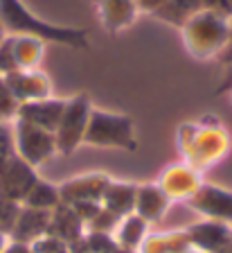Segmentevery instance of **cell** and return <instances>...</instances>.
Wrapping results in <instances>:
<instances>
[{"instance_id": "cell-1", "label": "cell", "mask_w": 232, "mask_h": 253, "mask_svg": "<svg viewBox=\"0 0 232 253\" xmlns=\"http://www.w3.org/2000/svg\"><path fill=\"white\" fill-rule=\"evenodd\" d=\"M0 23L7 34L36 37L41 41L64 43L70 47H88V32L77 27H61L38 18L21 0H0Z\"/></svg>"}, {"instance_id": "cell-2", "label": "cell", "mask_w": 232, "mask_h": 253, "mask_svg": "<svg viewBox=\"0 0 232 253\" xmlns=\"http://www.w3.org/2000/svg\"><path fill=\"white\" fill-rule=\"evenodd\" d=\"M183 41L187 52L194 59H212L219 57L228 41L230 18L216 14L212 9H203L194 14L183 27Z\"/></svg>"}, {"instance_id": "cell-3", "label": "cell", "mask_w": 232, "mask_h": 253, "mask_svg": "<svg viewBox=\"0 0 232 253\" xmlns=\"http://www.w3.org/2000/svg\"><path fill=\"white\" fill-rule=\"evenodd\" d=\"M84 142L93 147H122L133 152L135 149L133 120L122 113L93 109L84 133Z\"/></svg>"}, {"instance_id": "cell-4", "label": "cell", "mask_w": 232, "mask_h": 253, "mask_svg": "<svg viewBox=\"0 0 232 253\" xmlns=\"http://www.w3.org/2000/svg\"><path fill=\"white\" fill-rule=\"evenodd\" d=\"M90 100L88 95H74L72 100L66 102L64 116L59 122L57 131H54V140H57V149L64 154H72L74 149L79 147V142H84V133L88 126V118H90Z\"/></svg>"}, {"instance_id": "cell-5", "label": "cell", "mask_w": 232, "mask_h": 253, "mask_svg": "<svg viewBox=\"0 0 232 253\" xmlns=\"http://www.w3.org/2000/svg\"><path fill=\"white\" fill-rule=\"evenodd\" d=\"M14 145L18 147V154L27 165H38L57 149V140H54L52 131L41 129L32 122L18 120V118L14 125Z\"/></svg>"}, {"instance_id": "cell-6", "label": "cell", "mask_w": 232, "mask_h": 253, "mask_svg": "<svg viewBox=\"0 0 232 253\" xmlns=\"http://www.w3.org/2000/svg\"><path fill=\"white\" fill-rule=\"evenodd\" d=\"M5 84L18 104L43 100L52 93V84L41 70H16L11 75H5Z\"/></svg>"}, {"instance_id": "cell-7", "label": "cell", "mask_w": 232, "mask_h": 253, "mask_svg": "<svg viewBox=\"0 0 232 253\" xmlns=\"http://www.w3.org/2000/svg\"><path fill=\"white\" fill-rule=\"evenodd\" d=\"M66 102L68 100H52V97H43V100H34V102H25V104H18L16 118L25 122H32V125L41 126V129H48V131H57L61 116H64Z\"/></svg>"}, {"instance_id": "cell-8", "label": "cell", "mask_w": 232, "mask_h": 253, "mask_svg": "<svg viewBox=\"0 0 232 253\" xmlns=\"http://www.w3.org/2000/svg\"><path fill=\"white\" fill-rule=\"evenodd\" d=\"M97 14L104 27L111 32L129 27L137 16V2L135 0H95Z\"/></svg>"}, {"instance_id": "cell-9", "label": "cell", "mask_w": 232, "mask_h": 253, "mask_svg": "<svg viewBox=\"0 0 232 253\" xmlns=\"http://www.w3.org/2000/svg\"><path fill=\"white\" fill-rule=\"evenodd\" d=\"M43 50H45V41L41 39L11 34V52H14L16 70H36L43 59Z\"/></svg>"}, {"instance_id": "cell-10", "label": "cell", "mask_w": 232, "mask_h": 253, "mask_svg": "<svg viewBox=\"0 0 232 253\" xmlns=\"http://www.w3.org/2000/svg\"><path fill=\"white\" fill-rule=\"evenodd\" d=\"M203 9H205V0H165L163 5L153 11V16L174 27H183L192 16Z\"/></svg>"}, {"instance_id": "cell-11", "label": "cell", "mask_w": 232, "mask_h": 253, "mask_svg": "<svg viewBox=\"0 0 232 253\" xmlns=\"http://www.w3.org/2000/svg\"><path fill=\"white\" fill-rule=\"evenodd\" d=\"M18 111V102L14 100L11 90L7 88L5 77L0 75V120H9V118H16Z\"/></svg>"}, {"instance_id": "cell-12", "label": "cell", "mask_w": 232, "mask_h": 253, "mask_svg": "<svg viewBox=\"0 0 232 253\" xmlns=\"http://www.w3.org/2000/svg\"><path fill=\"white\" fill-rule=\"evenodd\" d=\"M232 90V63L230 66H226V73H223L221 82H219V86H216L214 95L216 97H221V95H228Z\"/></svg>"}, {"instance_id": "cell-13", "label": "cell", "mask_w": 232, "mask_h": 253, "mask_svg": "<svg viewBox=\"0 0 232 253\" xmlns=\"http://www.w3.org/2000/svg\"><path fill=\"white\" fill-rule=\"evenodd\" d=\"M216 59H219L221 63H226V66L232 63V18H230V30H228V41H226V45H223V50L219 52Z\"/></svg>"}, {"instance_id": "cell-14", "label": "cell", "mask_w": 232, "mask_h": 253, "mask_svg": "<svg viewBox=\"0 0 232 253\" xmlns=\"http://www.w3.org/2000/svg\"><path fill=\"white\" fill-rule=\"evenodd\" d=\"M135 2H137V11H147V14H153V11L163 5L165 0H135Z\"/></svg>"}, {"instance_id": "cell-15", "label": "cell", "mask_w": 232, "mask_h": 253, "mask_svg": "<svg viewBox=\"0 0 232 253\" xmlns=\"http://www.w3.org/2000/svg\"><path fill=\"white\" fill-rule=\"evenodd\" d=\"M5 37H7V32H5V27H2V23H0V43H2Z\"/></svg>"}, {"instance_id": "cell-16", "label": "cell", "mask_w": 232, "mask_h": 253, "mask_svg": "<svg viewBox=\"0 0 232 253\" xmlns=\"http://www.w3.org/2000/svg\"><path fill=\"white\" fill-rule=\"evenodd\" d=\"M228 97H230V102H232V90H230V93H228Z\"/></svg>"}]
</instances>
